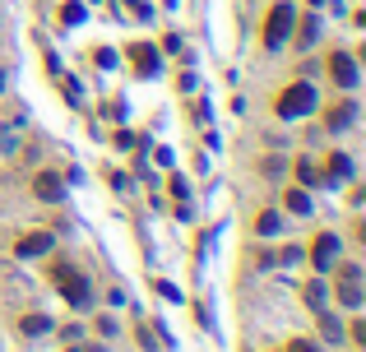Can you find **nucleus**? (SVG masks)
<instances>
[{"label":"nucleus","mask_w":366,"mask_h":352,"mask_svg":"<svg viewBox=\"0 0 366 352\" xmlns=\"http://www.w3.org/2000/svg\"><path fill=\"white\" fill-rule=\"evenodd\" d=\"M56 287H61V297L75 301V306H89V283H84V274L79 269H70V264H56Z\"/></svg>","instance_id":"1"},{"label":"nucleus","mask_w":366,"mask_h":352,"mask_svg":"<svg viewBox=\"0 0 366 352\" xmlns=\"http://www.w3.org/2000/svg\"><path fill=\"white\" fill-rule=\"evenodd\" d=\"M311 107H315V88H306V84H292L278 98V116H306Z\"/></svg>","instance_id":"2"},{"label":"nucleus","mask_w":366,"mask_h":352,"mask_svg":"<svg viewBox=\"0 0 366 352\" xmlns=\"http://www.w3.org/2000/svg\"><path fill=\"white\" fill-rule=\"evenodd\" d=\"M292 23H297V10H292V5H274V10H269V28H265V42H269V46H278V42H283V37L292 33Z\"/></svg>","instance_id":"3"},{"label":"nucleus","mask_w":366,"mask_h":352,"mask_svg":"<svg viewBox=\"0 0 366 352\" xmlns=\"http://www.w3.org/2000/svg\"><path fill=\"white\" fill-rule=\"evenodd\" d=\"M329 70H334V79H339V88H357V65H353V56L348 51H334Z\"/></svg>","instance_id":"4"},{"label":"nucleus","mask_w":366,"mask_h":352,"mask_svg":"<svg viewBox=\"0 0 366 352\" xmlns=\"http://www.w3.org/2000/svg\"><path fill=\"white\" fill-rule=\"evenodd\" d=\"M33 190H37V199H46V204H56V199H61V181H56L51 172H37V176H33Z\"/></svg>","instance_id":"5"},{"label":"nucleus","mask_w":366,"mask_h":352,"mask_svg":"<svg viewBox=\"0 0 366 352\" xmlns=\"http://www.w3.org/2000/svg\"><path fill=\"white\" fill-rule=\"evenodd\" d=\"M334 255H339V237H320V241H315V255H311L320 274H324V269L334 264Z\"/></svg>","instance_id":"6"},{"label":"nucleus","mask_w":366,"mask_h":352,"mask_svg":"<svg viewBox=\"0 0 366 352\" xmlns=\"http://www.w3.org/2000/svg\"><path fill=\"white\" fill-rule=\"evenodd\" d=\"M46 251H51V237H46V232H28V237L19 241V255H23V260H28V255H46Z\"/></svg>","instance_id":"7"},{"label":"nucleus","mask_w":366,"mask_h":352,"mask_svg":"<svg viewBox=\"0 0 366 352\" xmlns=\"http://www.w3.org/2000/svg\"><path fill=\"white\" fill-rule=\"evenodd\" d=\"M348 176H353V158H348V153H334L329 167H324V181H348Z\"/></svg>","instance_id":"8"},{"label":"nucleus","mask_w":366,"mask_h":352,"mask_svg":"<svg viewBox=\"0 0 366 352\" xmlns=\"http://www.w3.org/2000/svg\"><path fill=\"white\" fill-rule=\"evenodd\" d=\"M357 116L353 102H339V107H329V130H348V121Z\"/></svg>","instance_id":"9"},{"label":"nucleus","mask_w":366,"mask_h":352,"mask_svg":"<svg viewBox=\"0 0 366 352\" xmlns=\"http://www.w3.org/2000/svg\"><path fill=\"white\" fill-rule=\"evenodd\" d=\"M130 51H134V65L144 70V75H153V70H158V56H153V46H130Z\"/></svg>","instance_id":"10"},{"label":"nucleus","mask_w":366,"mask_h":352,"mask_svg":"<svg viewBox=\"0 0 366 352\" xmlns=\"http://www.w3.org/2000/svg\"><path fill=\"white\" fill-rule=\"evenodd\" d=\"M46 329H51L46 315H23V334H46Z\"/></svg>","instance_id":"11"},{"label":"nucleus","mask_w":366,"mask_h":352,"mask_svg":"<svg viewBox=\"0 0 366 352\" xmlns=\"http://www.w3.org/2000/svg\"><path fill=\"white\" fill-rule=\"evenodd\" d=\"M320 329H324V339H329V343H339V339H343V325H339L334 315H320Z\"/></svg>","instance_id":"12"},{"label":"nucleus","mask_w":366,"mask_h":352,"mask_svg":"<svg viewBox=\"0 0 366 352\" xmlns=\"http://www.w3.org/2000/svg\"><path fill=\"white\" fill-rule=\"evenodd\" d=\"M288 204H292V213H311V199L301 195V190H297V195H288Z\"/></svg>","instance_id":"13"},{"label":"nucleus","mask_w":366,"mask_h":352,"mask_svg":"<svg viewBox=\"0 0 366 352\" xmlns=\"http://www.w3.org/2000/svg\"><path fill=\"white\" fill-rule=\"evenodd\" d=\"M260 232H265V237H274V232H278V213H260Z\"/></svg>","instance_id":"14"},{"label":"nucleus","mask_w":366,"mask_h":352,"mask_svg":"<svg viewBox=\"0 0 366 352\" xmlns=\"http://www.w3.org/2000/svg\"><path fill=\"white\" fill-rule=\"evenodd\" d=\"M320 297H324V287H320V283L306 287V301H311V306H320Z\"/></svg>","instance_id":"15"},{"label":"nucleus","mask_w":366,"mask_h":352,"mask_svg":"<svg viewBox=\"0 0 366 352\" xmlns=\"http://www.w3.org/2000/svg\"><path fill=\"white\" fill-rule=\"evenodd\" d=\"M288 352H320V348H315V343H306V339H297V343H292Z\"/></svg>","instance_id":"16"},{"label":"nucleus","mask_w":366,"mask_h":352,"mask_svg":"<svg viewBox=\"0 0 366 352\" xmlns=\"http://www.w3.org/2000/svg\"><path fill=\"white\" fill-rule=\"evenodd\" d=\"M315 5H320V0H315Z\"/></svg>","instance_id":"17"}]
</instances>
